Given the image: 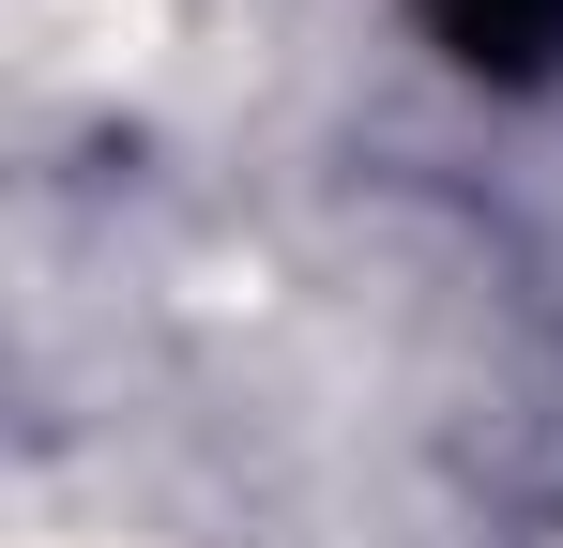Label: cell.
Returning <instances> with one entry per match:
<instances>
[{"label": "cell", "instance_id": "6da1fadb", "mask_svg": "<svg viewBox=\"0 0 563 548\" xmlns=\"http://www.w3.org/2000/svg\"><path fill=\"white\" fill-rule=\"evenodd\" d=\"M427 31L457 46L472 77H549L563 62V0H427Z\"/></svg>", "mask_w": 563, "mask_h": 548}]
</instances>
